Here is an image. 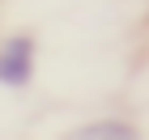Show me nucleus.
Here are the masks:
<instances>
[{
	"mask_svg": "<svg viewBox=\"0 0 149 140\" xmlns=\"http://www.w3.org/2000/svg\"><path fill=\"white\" fill-rule=\"evenodd\" d=\"M30 68H34V43L30 38H9L0 47V81L22 89L30 81Z\"/></svg>",
	"mask_w": 149,
	"mask_h": 140,
	"instance_id": "1",
	"label": "nucleus"
},
{
	"mask_svg": "<svg viewBox=\"0 0 149 140\" xmlns=\"http://www.w3.org/2000/svg\"><path fill=\"white\" fill-rule=\"evenodd\" d=\"M81 136H132V132L119 128V123H98V128H85Z\"/></svg>",
	"mask_w": 149,
	"mask_h": 140,
	"instance_id": "2",
	"label": "nucleus"
}]
</instances>
